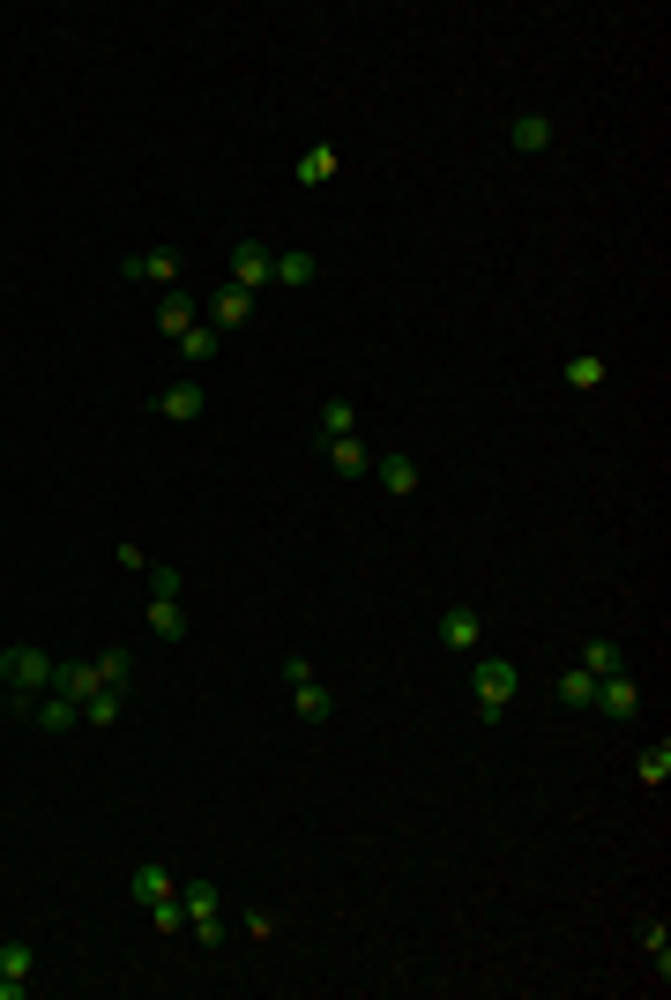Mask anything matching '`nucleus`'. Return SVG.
<instances>
[{"label": "nucleus", "mask_w": 671, "mask_h": 1000, "mask_svg": "<svg viewBox=\"0 0 671 1000\" xmlns=\"http://www.w3.org/2000/svg\"><path fill=\"white\" fill-rule=\"evenodd\" d=\"M284 679H292V709L298 725H328L336 717V695H328V679L306 665V657H284Z\"/></svg>", "instance_id": "1"}, {"label": "nucleus", "mask_w": 671, "mask_h": 1000, "mask_svg": "<svg viewBox=\"0 0 671 1000\" xmlns=\"http://www.w3.org/2000/svg\"><path fill=\"white\" fill-rule=\"evenodd\" d=\"M477 717H493V725H500V717H507V702H515V687H522V673H515V665H507V657H477Z\"/></svg>", "instance_id": "2"}, {"label": "nucleus", "mask_w": 671, "mask_h": 1000, "mask_svg": "<svg viewBox=\"0 0 671 1000\" xmlns=\"http://www.w3.org/2000/svg\"><path fill=\"white\" fill-rule=\"evenodd\" d=\"M0 679H8V695H38V687H52V657L38 643H16V650H0Z\"/></svg>", "instance_id": "3"}, {"label": "nucleus", "mask_w": 671, "mask_h": 1000, "mask_svg": "<svg viewBox=\"0 0 671 1000\" xmlns=\"http://www.w3.org/2000/svg\"><path fill=\"white\" fill-rule=\"evenodd\" d=\"M179 903H187L195 941H201V949H217V941H224V896H217V881H187V889H179Z\"/></svg>", "instance_id": "4"}, {"label": "nucleus", "mask_w": 671, "mask_h": 1000, "mask_svg": "<svg viewBox=\"0 0 671 1000\" xmlns=\"http://www.w3.org/2000/svg\"><path fill=\"white\" fill-rule=\"evenodd\" d=\"M30 986H38V949H30V941H8V949H0V1000H23Z\"/></svg>", "instance_id": "5"}, {"label": "nucleus", "mask_w": 671, "mask_h": 1000, "mask_svg": "<svg viewBox=\"0 0 671 1000\" xmlns=\"http://www.w3.org/2000/svg\"><path fill=\"white\" fill-rule=\"evenodd\" d=\"M590 709H604L612 725H634V717H642V687H634L626 673H612V679H596V702H590Z\"/></svg>", "instance_id": "6"}, {"label": "nucleus", "mask_w": 671, "mask_h": 1000, "mask_svg": "<svg viewBox=\"0 0 671 1000\" xmlns=\"http://www.w3.org/2000/svg\"><path fill=\"white\" fill-rule=\"evenodd\" d=\"M269 276H276V254L262 247V239H239V247H231V284H239V292H262Z\"/></svg>", "instance_id": "7"}, {"label": "nucleus", "mask_w": 671, "mask_h": 1000, "mask_svg": "<svg viewBox=\"0 0 671 1000\" xmlns=\"http://www.w3.org/2000/svg\"><path fill=\"white\" fill-rule=\"evenodd\" d=\"M120 269L135 276V284H157V292H172V284H179V247H142L135 262H120Z\"/></svg>", "instance_id": "8"}, {"label": "nucleus", "mask_w": 671, "mask_h": 1000, "mask_svg": "<svg viewBox=\"0 0 671 1000\" xmlns=\"http://www.w3.org/2000/svg\"><path fill=\"white\" fill-rule=\"evenodd\" d=\"M507 143H515L522 157H537V150L560 143V127H552V112H515V120H507Z\"/></svg>", "instance_id": "9"}, {"label": "nucleus", "mask_w": 671, "mask_h": 1000, "mask_svg": "<svg viewBox=\"0 0 671 1000\" xmlns=\"http://www.w3.org/2000/svg\"><path fill=\"white\" fill-rule=\"evenodd\" d=\"M254 322V292H239V284H217V300H209V329H247Z\"/></svg>", "instance_id": "10"}, {"label": "nucleus", "mask_w": 671, "mask_h": 1000, "mask_svg": "<svg viewBox=\"0 0 671 1000\" xmlns=\"http://www.w3.org/2000/svg\"><path fill=\"white\" fill-rule=\"evenodd\" d=\"M441 643H447L455 657L477 650V605H447V612H441Z\"/></svg>", "instance_id": "11"}, {"label": "nucleus", "mask_w": 671, "mask_h": 1000, "mask_svg": "<svg viewBox=\"0 0 671 1000\" xmlns=\"http://www.w3.org/2000/svg\"><path fill=\"white\" fill-rule=\"evenodd\" d=\"M373 478H381V493H418V463L411 455H373Z\"/></svg>", "instance_id": "12"}, {"label": "nucleus", "mask_w": 671, "mask_h": 1000, "mask_svg": "<svg viewBox=\"0 0 671 1000\" xmlns=\"http://www.w3.org/2000/svg\"><path fill=\"white\" fill-rule=\"evenodd\" d=\"M52 687H60V695H75V702L105 695V679H98V665H90V657H82V665H52Z\"/></svg>", "instance_id": "13"}, {"label": "nucleus", "mask_w": 671, "mask_h": 1000, "mask_svg": "<svg viewBox=\"0 0 671 1000\" xmlns=\"http://www.w3.org/2000/svg\"><path fill=\"white\" fill-rule=\"evenodd\" d=\"M127 889H135V903H165L172 896V874H165V866H157V859H142V866H135V874H127Z\"/></svg>", "instance_id": "14"}, {"label": "nucleus", "mask_w": 671, "mask_h": 1000, "mask_svg": "<svg viewBox=\"0 0 671 1000\" xmlns=\"http://www.w3.org/2000/svg\"><path fill=\"white\" fill-rule=\"evenodd\" d=\"M157 329H165L172 344H179V336H187V329H195V300H187L179 284H172V292H165V300H157Z\"/></svg>", "instance_id": "15"}, {"label": "nucleus", "mask_w": 671, "mask_h": 1000, "mask_svg": "<svg viewBox=\"0 0 671 1000\" xmlns=\"http://www.w3.org/2000/svg\"><path fill=\"white\" fill-rule=\"evenodd\" d=\"M328 463H336V478H366L373 471V449L358 441V433H344V441H328Z\"/></svg>", "instance_id": "16"}, {"label": "nucleus", "mask_w": 671, "mask_h": 1000, "mask_svg": "<svg viewBox=\"0 0 671 1000\" xmlns=\"http://www.w3.org/2000/svg\"><path fill=\"white\" fill-rule=\"evenodd\" d=\"M634 776H642L649 792H664L671 784V739H649V747L634 754Z\"/></svg>", "instance_id": "17"}, {"label": "nucleus", "mask_w": 671, "mask_h": 1000, "mask_svg": "<svg viewBox=\"0 0 671 1000\" xmlns=\"http://www.w3.org/2000/svg\"><path fill=\"white\" fill-rule=\"evenodd\" d=\"M314 276H322V262L298 247V254H276V276H269V284H284V292H306Z\"/></svg>", "instance_id": "18"}, {"label": "nucleus", "mask_w": 671, "mask_h": 1000, "mask_svg": "<svg viewBox=\"0 0 671 1000\" xmlns=\"http://www.w3.org/2000/svg\"><path fill=\"white\" fill-rule=\"evenodd\" d=\"M582 673H596V679L626 673V650L620 643H604V635H590V643H582Z\"/></svg>", "instance_id": "19"}, {"label": "nucleus", "mask_w": 671, "mask_h": 1000, "mask_svg": "<svg viewBox=\"0 0 671 1000\" xmlns=\"http://www.w3.org/2000/svg\"><path fill=\"white\" fill-rule=\"evenodd\" d=\"M552 695L568 702V709H590V702H596V673H582V665H568V673L552 679Z\"/></svg>", "instance_id": "20"}, {"label": "nucleus", "mask_w": 671, "mask_h": 1000, "mask_svg": "<svg viewBox=\"0 0 671 1000\" xmlns=\"http://www.w3.org/2000/svg\"><path fill=\"white\" fill-rule=\"evenodd\" d=\"M328 179H336V143H314L298 157V187H328Z\"/></svg>", "instance_id": "21"}, {"label": "nucleus", "mask_w": 671, "mask_h": 1000, "mask_svg": "<svg viewBox=\"0 0 671 1000\" xmlns=\"http://www.w3.org/2000/svg\"><path fill=\"white\" fill-rule=\"evenodd\" d=\"M560 381H568V389H582V396H590V389H604V359H596V351H574L568 366H560Z\"/></svg>", "instance_id": "22"}, {"label": "nucleus", "mask_w": 671, "mask_h": 1000, "mask_svg": "<svg viewBox=\"0 0 671 1000\" xmlns=\"http://www.w3.org/2000/svg\"><path fill=\"white\" fill-rule=\"evenodd\" d=\"M149 635H157V643H179V635H187V612H179V598H149Z\"/></svg>", "instance_id": "23"}, {"label": "nucleus", "mask_w": 671, "mask_h": 1000, "mask_svg": "<svg viewBox=\"0 0 671 1000\" xmlns=\"http://www.w3.org/2000/svg\"><path fill=\"white\" fill-rule=\"evenodd\" d=\"M157 411H165V419H179V425L201 419V389H195V381H172V389L157 396Z\"/></svg>", "instance_id": "24"}, {"label": "nucleus", "mask_w": 671, "mask_h": 1000, "mask_svg": "<svg viewBox=\"0 0 671 1000\" xmlns=\"http://www.w3.org/2000/svg\"><path fill=\"white\" fill-rule=\"evenodd\" d=\"M38 725H46V732H75V725H82V702H75V695L38 702Z\"/></svg>", "instance_id": "25"}, {"label": "nucleus", "mask_w": 671, "mask_h": 1000, "mask_svg": "<svg viewBox=\"0 0 671 1000\" xmlns=\"http://www.w3.org/2000/svg\"><path fill=\"white\" fill-rule=\"evenodd\" d=\"M322 433H328V441L358 433V411H351V396H322Z\"/></svg>", "instance_id": "26"}, {"label": "nucleus", "mask_w": 671, "mask_h": 1000, "mask_svg": "<svg viewBox=\"0 0 671 1000\" xmlns=\"http://www.w3.org/2000/svg\"><path fill=\"white\" fill-rule=\"evenodd\" d=\"M217 344H224V336H217V329H209V322H195V329H187V336H179V351H187L195 366H209V359H217Z\"/></svg>", "instance_id": "27"}, {"label": "nucleus", "mask_w": 671, "mask_h": 1000, "mask_svg": "<svg viewBox=\"0 0 671 1000\" xmlns=\"http://www.w3.org/2000/svg\"><path fill=\"white\" fill-rule=\"evenodd\" d=\"M642 949L657 955V978H671V925H664V919H649V925H642Z\"/></svg>", "instance_id": "28"}, {"label": "nucleus", "mask_w": 671, "mask_h": 1000, "mask_svg": "<svg viewBox=\"0 0 671 1000\" xmlns=\"http://www.w3.org/2000/svg\"><path fill=\"white\" fill-rule=\"evenodd\" d=\"M82 725H90V732L120 725V695H112V687H105V695H90V702H82Z\"/></svg>", "instance_id": "29"}, {"label": "nucleus", "mask_w": 671, "mask_h": 1000, "mask_svg": "<svg viewBox=\"0 0 671 1000\" xmlns=\"http://www.w3.org/2000/svg\"><path fill=\"white\" fill-rule=\"evenodd\" d=\"M149 925H157V933H179V925H187V903H179V889L165 903H149Z\"/></svg>", "instance_id": "30"}, {"label": "nucleus", "mask_w": 671, "mask_h": 1000, "mask_svg": "<svg viewBox=\"0 0 671 1000\" xmlns=\"http://www.w3.org/2000/svg\"><path fill=\"white\" fill-rule=\"evenodd\" d=\"M90 665H98V679L112 695H127V650H105V657H90Z\"/></svg>", "instance_id": "31"}, {"label": "nucleus", "mask_w": 671, "mask_h": 1000, "mask_svg": "<svg viewBox=\"0 0 671 1000\" xmlns=\"http://www.w3.org/2000/svg\"><path fill=\"white\" fill-rule=\"evenodd\" d=\"M149 598H179V568L172 560H149Z\"/></svg>", "instance_id": "32"}, {"label": "nucleus", "mask_w": 671, "mask_h": 1000, "mask_svg": "<svg viewBox=\"0 0 671 1000\" xmlns=\"http://www.w3.org/2000/svg\"><path fill=\"white\" fill-rule=\"evenodd\" d=\"M239 925H247V941H269V933H276V919H269V911H247Z\"/></svg>", "instance_id": "33"}]
</instances>
